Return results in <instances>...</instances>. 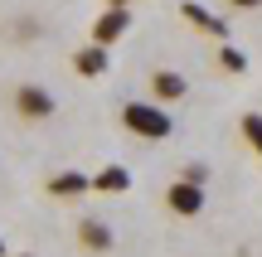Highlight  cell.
I'll return each instance as SVG.
<instances>
[{"mask_svg": "<svg viewBox=\"0 0 262 257\" xmlns=\"http://www.w3.org/2000/svg\"><path fill=\"white\" fill-rule=\"evenodd\" d=\"M122 126L131 136H146V141H165V136L175 131V122L165 116L160 102H126L122 107Z\"/></svg>", "mask_w": 262, "mask_h": 257, "instance_id": "1", "label": "cell"}, {"mask_svg": "<svg viewBox=\"0 0 262 257\" xmlns=\"http://www.w3.org/2000/svg\"><path fill=\"white\" fill-rule=\"evenodd\" d=\"M15 112L25 122H44V116H54V92H44L39 83H25L15 92Z\"/></svg>", "mask_w": 262, "mask_h": 257, "instance_id": "2", "label": "cell"}, {"mask_svg": "<svg viewBox=\"0 0 262 257\" xmlns=\"http://www.w3.org/2000/svg\"><path fill=\"white\" fill-rule=\"evenodd\" d=\"M126 29H131V10H112V5H107V15L93 25V44H97V49H112Z\"/></svg>", "mask_w": 262, "mask_h": 257, "instance_id": "3", "label": "cell"}, {"mask_svg": "<svg viewBox=\"0 0 262 257\" xmlns=\"http://www.w3.org/2000/svg\"><path fill=\"white\" fill-rule=\"evenodd\" d=\"M165 204H170L175 214H185V219H194V214L204 209V190L189 184V180H175V184L165 190Z\"/></svg>", "mask_w": 262, "mask_h": 257, "instance_id": "4", "label": "cell"}, {"mask_svg": "<svg viewBox=\"0 0 262 257\" xmlns=\"http://www.w3.org/2000/svg\"><path fill=\"white\" fill-rule=\"evenodd\" d=\"M185 92H189L185 73H175V68H160V73H150V97H156L160 107H165V102H180Z\"/></svg>", "mask_w": 262, "mask_h": 257, "instance_id": "5", "label": "cell"}, {"mask_svg": "<svg viewBox=\"0 0 262 257\" xmlns=\"http://www.w3.org/2000/svg\"><path fill=\"white\" fill-rule=\"evenodd\" d=\"M88 190H93V180H88L83 170H63V175L49 180V194H54V199H78V194H88Z\"/></svg>", "mask_w": 262, "mask_h": 257, "instance_id": "6", "label": "cell"}, {"mask_svg": "<svg viewBox=\"0 0 262 257\" xmlns=\"http://www.w3.org/2000/svg\"><path fill=\"white\" fill-rule=\"evenodd\" d=\"M73 68H78V78H102L107 73V49H97V44L78 49V54H73Z\"/></svg>", "mask_w": 262, "mask_h": 257, "instance_id": "7", "label": "cell"}, {"mask_svg": "<svg viewBox=\"0 0 262 257\" xmlns=\"http://www.w3.org/2000/svg\"><path fill=\"white\" fill-rule=\"evenodd\" d=\"M78 238H83V248L88 252H107V248H112V228H107V223L102 219H83V228H78Z\"/></svg>", "mask_w": 262, "mask_h": 257, "instance_id": "8", "label": "cell"}, {"mask_svg": "<svg viewBox=\"0 0 262 257\" xmlns=\"http://www.w3.org/2000/svg\"><path fill=\"white\" fill-rule=\"evenodd\" d=\"M180 15H185L194 29H209L214 39H224V34H228V29H224V19H219V15H209V10H204V5H194V0H185V5H180Z\"/></svg>", "mask_w": 262, "mask_h": 257, "instance_id": "9", "label": "cell"}, {"mask_svg": "<svg viewBox=\"0 0 262 257\" xmlns=\"http://www.w3.org/2000/svg\"><path fill=\"white\" fill-rule=\"evenodd\" d=\"M93 190H97V194H126V190H131V175L122 170V165H107V170L93 175Z\"/></svg>", "mask_w": 262, "mask_h": 257, "instance_id": "10", "label": "cell"}, {"mask_svg": "<svg viewBox=\"0 0 262 257\" xmlns=\"http://www.w3.org/2000/svg\"><path fill=\"white\" fill-rule=\"evenodd\" d=\"M243 141L253 146V155H262V112H248L243 116Z\"/></svg>", "mask_w": 262, "mask_h": 257, "instance_id": "11", "label": "cell"}, {"mask_svg": "<svg viewBox=\"0 0 262 257\" xmlns=\"http://www.w3.org/2000/svg\"><path fill=\"white\" fill-rule=\"evenodd\" d=\"M219 63H224L228 73H243V68H248V58H243V49H233V44H224V49H219Z\"/></svg>", "mask_w": 262, "mask_h": 257, "instance_id": "12", "label": "cell"}, {"mask_svg": "<svg viewBox=\"0 0 262 257\" xmlns=\"http://www.w3.org/2000/svg\"><path fill=\"white\" fill-rule=\"evenodd\" d=\"M180 180H189V184H199V190H204V180H209V165H194V160H189L185 170H180Z\"/></svg>", "mask_w": 262, "mask_h": 257, "instance_id": "13", "label": "cell"}, {"mask_svg": "<svg viewBox=\"0 0 262 257\" xmlns=\"http://www.w3.org/2000/svg\"><path fill=\"white\" fill-rule=\"evenodd\" d=\"M228 5H238V10H257L262 0H228Z\"/></svg>", "mask_w": 262, "mask_h": 257, "instance_id": "14", "label": "cell"}, {"mask_svg": "<svg viewBox=\"0 0 262 257\" xmlns=\"http://www.w3.org/2000/svg\"><path fill=\"white\" fill-rule=\"evenodd\" d=\"M126 5H131V0H112V10H126Z\"/></svg>", "mask_w": 262, "mask_h": 257, "instance_id": "15", "label": "cell"}, {"mask_svg": "<svg viewBox=\"0 0 262 257\" xmlns=\"http://www.w3.org/2000/svg\"><path fill=\"white\" fill-rule=\"evenodd\" d=\"M0 257H5V238H0Z\"/></svg>", "mask_w": 262, "mask_h": 257, "instance_id": "16", "label": "cell"}, {"mask_svg": "<svg viewBox=\"0 0 262 257\" xmlns=\"http://www.w3.org/2000/svg\"><path fill=\"white\" fill-rule=\"evenodd\" d=\"M19 257H34V252H19Z\"/></svg>", "mask_w": 262, "mask_h": 257, "instance_id": "17", "label": "cell"}]
</instances>
